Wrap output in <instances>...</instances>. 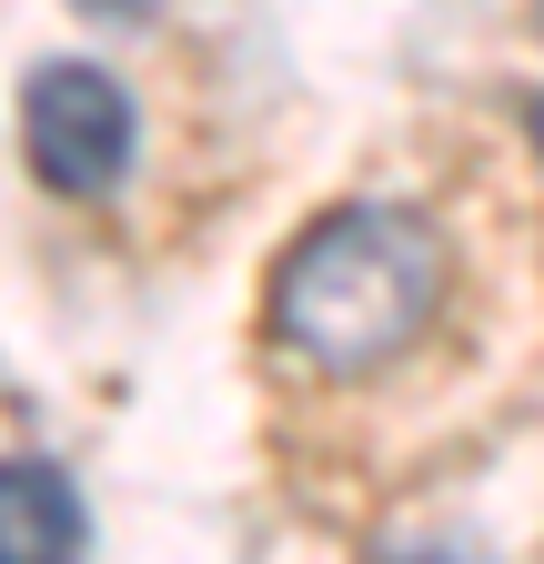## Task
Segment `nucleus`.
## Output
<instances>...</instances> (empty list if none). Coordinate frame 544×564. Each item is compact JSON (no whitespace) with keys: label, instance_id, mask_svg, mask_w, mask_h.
<instances>
[{"label":"nucleus","instance_id":"obj_2","mask_svg":"<svg viewBox=\"0 0 544 564\" xmlns=\"http://www.w3.org/2000/svg\"><path fill=\"white\" fill-rule=\"evenodd\" d=\"M21 152L51 192L101 202L131 172V152H142V111H131V91L101 61H41L21 91Z\"/></svg>","mask_w":544,"mask_h":564},{"label":"nucleus","instance_id":"obj_6","mask_svg":"<svg viewBox=\"0 0 544 564\" xmlns=\"http://www.w3.org/2000/svg\"><path fill=\"white\" fill-rule=\"evenodd\" d=\"M524 131H534V152H544V101H534V111H524Z\"/></svg>","mask_w":544,"mask_h":564},{"label":"nucleus","instance_id":"obj_3","mask_svg":"<svg viewBox=\"0 0 544 564\" xmlns=\"http://www.w3.org/2000/svg\"><path fill=\"white\" fill-rule=\"evenodd\" d=\"M0 564H81V494L61 464H0Z\"/></svg>","mask_w":544,"mask_h":564},{"label":"nucleus","instance_id":"obj_4","mask_svg":"<svg viewBox=\"0 0 544 564\" xmlns=\"http://www.w3.org/2000/svg\"><path fill=\"white\" fill-rule=\"evenodd\" d=\"M383 564H474V554H454V544H414V554H383Z\"/></svg>","mask_w":544,"mask_h":564},{"label":"nucleus","instance_id":"obj_1","mask_svg":"<svg viewBox=\"0 0 544 564\" xmlns=\"http://www.w3.org/2000/svg\"><path fill=\"white\" fill-rule=\"evenodd\" d=\"M444 282L454 272H444L434 223H414V212H393V202H333L323 223H303L293 252L272 262L262 323H272V343H283L303 373L363 383L393 352L424 343V323L444 313Z\"/></svg>","mask_w":544,"mask_h":564},{"label":"nucleus","instance_id":"obj_7","mask_svg":"<svg viewBox=\"0 0 544 564\" xmlns=\"http://www.w3.org/2000/svg\"><path fill=\"white\" fill-rule=\"evenodd\" d=\"M534 21H544V11H534Z\"/></svg>","mask_w":544,"mask_h":564},{"label":"nucleus","instance_id":"obj_5","mask_svg":"<svg viewBox=\"0 0 544 564\" xmlns=\"http://www.w3.org/2000/svg\"><path fill=\"white\" fill-rule=\"evenodd\" d=\"M81 11H101V21H131V11H152V0H81Z\"/></svg>","mask_w":544,"mask_h":564}]
</instances>
